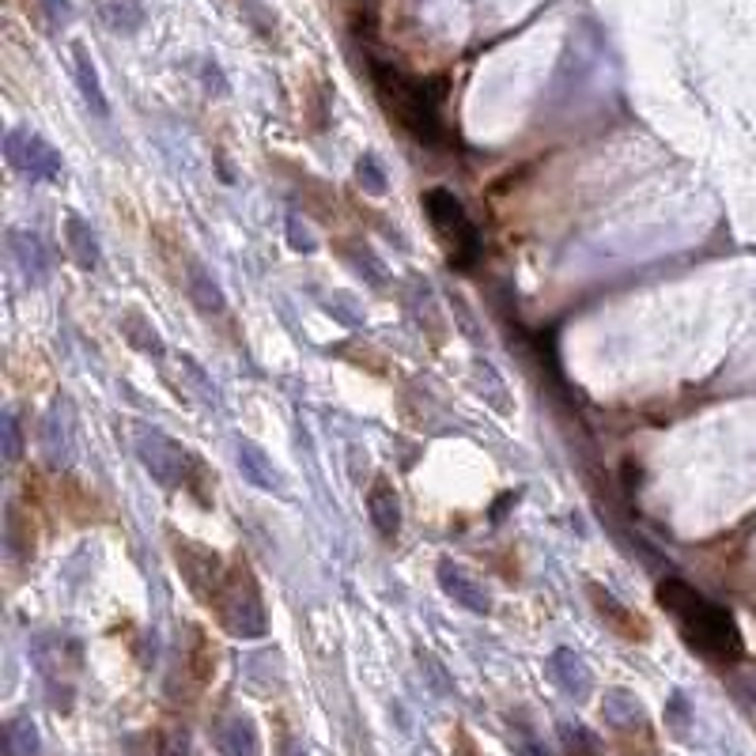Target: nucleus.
Instances as JSON below:
<instances>
[{
  "label": "nucleus",
  "instance_id": "nucleus-23",
  "mask_svg": "<svg viewBox=\"0 0 756 756\" xmlns=\"http://www.w3.org/2000/svg\"><path fill=\"white\" fill-rule=\"evenodd\" d=\"M8 756H39V731L31 718H12L4 731Z\"/></svg>",
  "mask_w": 756,
  "mask_h": 756
},
{
  "label": "nucleus",
  "instance_id": "nucleus-30",
  "mask_svg": "<svg viewBox=\"0 0 756 756\" xmlns=\"http://www.w3.org/2000/svg\"><path fill=\"white\" fill-rule=\"evenodd\" d=\"M288 235H291V246H296V251H302V254L315 251V238L307 235V227L299 231V220H296V216L288 220Z\"/></svg>",
  "mask_w": 756,
  "mask_h": 756
},
{
  "label": "nucleus",
  "instance_id": "nucleus-14",
  "mask_svg": "<svg viewBox=\"0 0 756 756\" xmlns=\"http://www.w3.org/2000/svg\"><path fill=\"white\" fill-rule=\"evenodd\" d=\"M238 469H243V477L251 480L254 488H262V492H277V496H284V480H280L277 469H273L269 454L257 447V443H251V439L238 443Z\"/></svg>",
  "mask_w": 756,
  "mask_h": 756
},
{
  "label": "nucleus",
  "instance_id": "nucleus-13",
  "mask_svg": "<svg viewBox=\"0 0 756 756\" xmlns=\"http://www.w3.org/2000/svg\"><path fill=\"white\" fill-rule=\"evenodd\" d=\"M368 514H371V526L379 530V537L394 541L397 530H402V503H397V488L390 477H375L371 480V492H368Z\"/></svg>",
  "mask_w": 756,
  "mask_h": 756
},
{
  "label": "nucleus",
  "instance_id": "nucleus-21",
  "mask_svg": "<svg viewBox=\"0 0 756 756\" xmlns=\"http://www.w3.org/2000/svg\"><path fill=\"white\" fill-rule=\"evenodd\" d=\"M8 545H12V553L23 560L34 553V514L15 503L8 507Z\"/></svg>",
  "mask_w": 756,
  "mask_h": 756
},
{
  "label": "nucleus",
  "instance_id": "nucleus-27",
  "mask_svg": "<svg viewBox=\"0 0 756 756\" xmlns=\"http://www.w3.org/2000/svg\"><path fill=\"white\" fill-rule=\"evenodd\" d=\"M355 182H360L368 193H375V198H379V193H386V185H390L386 182V171L379 167L375 156H363L360 163H355Z\"/></svg>",
  "mask_w": 756,
  "mask_h": 756
},
{
  "label": "nucleus",
  "instance_id": "nucleus-17",
  "mask_svg": "<svg viewBox=\"0 0 756 756\" xmlns=\"http://www.w3.org/2000/svg\"><path fill=\"white\" fill-rule=\"evenodd\" d=\"M65 246L79 269H95V265H99V238L92 235V227H87L76 212L65 216Z\"/></svg>",
  "mask_w": 756,
  "mask_h": 756
},
{
  "label": "nucleus",
  "instance_id": "nucleus-10",
  "mask_svg": "<svg viewBox=\"0 0 756 756\" xmlns=\"http://www.w3.org/2000/svg\"><path fill=\"white\" fill-rule=\"evenodd\" d=\"M439 586L443 594L461 605L466 613H473V617H488L492 613V594H488V586L477 579V575H469L461 564H450V560H443L439 564Z\"/></svg>",
  "mask_w": 756,
  "mask_h": 756
},
{
  "label": "nucleus",
  "instance_id": "nucleus-18",
  "mask_svg": "<svg viewBox=\"0 0 756 756\" xmlns=\"http://www.w3.org/2000/svg\"><path fill=\"white\" fill-rule=\"evenodd\" d=\"M73 61H76V84H79V92H84V99L87 106H92L95 114H103L106 118V92H103V79L99 73H95V61H92V53H87L84 46H73Z\"/></svg>",
  "mask_w": 756,
  "mask_h": 756
},
{
  "label": "nucleus",
  "instance_id": "nucleus-11",
  "mask_svg": "<svg viewBox=\"0 0 756 756\" xmlns=\"http://www.w3.org/2000/svg\"><path fill=\"white\" fill-rule=\"evenodd\" d=\"M53 507L65 514L68 522L76 526H87V522H103V503L95 500V492L87 485H79L76 477H57L53 480Z\"/></svg>",
  "mask_w": 756,
  "mask_h": 756
},
{
  "label": "nucleus",
  "instance_id": "nucleus-20",
  "mask_svg": "<svg viewBox=\"0 0 756 756\" xmlns=\"http://www.w3.org/2000/svg\"><path fill=\"white\" fill-rule=\"evenodd\" d=\"M103 20L121 34H132L140 23H145V4L140 0H99Z\"/></svg>",
  "mask_w": 756,
  "mask_h": 756
},
{
  "label": "nucleus",
  "instance_id": "nucleus-1",
  "mask_svg": "<svg viewBox=\"0 0 756 756\" xmlns=\"http://www.w3.org/2000/svg\"><path fill=\"white\" fill-rule=\"evenodd\" d=\"M654 598L670 613V620L678 625L681 636L704 658H715V662H737L742 658V631H737V620L731 617V609L707 601L704 594L692 590L681 579H662Z\"/></svg>",
  "mask_w": 756,
  "mask_h": 756
},
{
  "label": "nucleus",
  "instance_id": "nucleus-4",
  "mask_svg": "<svg viewBox=\"0 0 756 756\" xmlns=\"http://www.w3.org/2000/svg\"><path fill=\"white\" fill-rule=\"evenodd\" d=\"M424 212H428L435 238L443 243L447 262L454 265V269H473L477 257H480V235H477L473 220H469L466 204L454 198L450 190L435 185V190L424 193Z\"/></svg>",
  "mask_w": 756,
  "mask_h": 756
},
{
  "label": "nucleus",
  "instance_id": "nucleus-31",
  "mask_svg": "<svg viewBox=\"0 0 756 756\" xmlns=\"http://www.w3.org/2000/svg\"><path fill=\"white\" fill-rule=\"evenodd\" d=\"M4 428H8V461H15L20 458V428H15V416H8Z\"/></svg>",
  "mask_w": 756,
  "mask_h": 756
},
{
  "label": "nucleus",
  "instance_id": "nucleus-28",
  "mask_svg": "<svg viewBox=\"0 0 756 756\" xmlns=\"http://www.w3.org/2000/svg\"><path fill=\"white\" fill-rule=\"evenodd\" d=\"M670 726L678 737H684V731H689V707H684L681 696H673V704H670Z\"/></svg>",
  "mask_w": 756,
  "mask_h": 756
},
{
  "label": "nucleus",
  "instance_id": "nucleus-32",
  "mask_svg": "<svg viewBox=\"0 0 756 756\" xmlns=\"http://www.w3.org/2000/svg\"><path fill=\"white\" fill-rule=\"evenodd\" d=\"M46 12H50L53 23H61V20H68V15H73V8H68V0H46Z\"/></svg>",
  "mask_w": 756,
  "mask_h": 756
},
{
  "label": "nucleus",
  "instance_id": "nucleus-16",
  "mask_svg": "<svg viewBox=\"0 0 756 756\" xmlns=\"http://www.w3.org/2000/svg\"><path fill=\"white\" fill-rule=\"evenodd\" d=\"M185 288H190V299L198 302L201 315H224L227 310V299H224V291H220L216 277H212L201 262L185 265Z\"/></svg>",
  "mask_w": 756,
  "mask_h": 756
},
{
  "label": "nucleus",
  "instance_id": "nucleus-12",
  "mask_svg": "<svg viewBox=\"0 0 756 756\" xmlns=\"http://www.w3.org/2000/svg\"><path fill=\"white\" fill-rule=\"evenodd\" d=\"M182 670H185V678H190L193 689H209L212 678H216V647H212L209 631H204L201 625H185Z\"/></svg>",
  "mask_w": 756,
  "mask_h": 756
},
{
  "label": "nucleus",
  "instance_id": "nucleus-19",
  "mask_svg": "<svg viewBox=\"0 0 756 756\" xmlns=\"http://www.w3.org/2000/svg\"><path fill=\"white\" fill-rule=\"evenodd\" d=\"M220 745H224V756H262V742H257V731L251 718H231V723L220 731Z\"/></svg>",
  "mask_w": 756,
  "mask_h": 756
},
{
  "label": "nucleus",
  "instance_id": "nucleus-26",
  "mask_svg": "<svg viewBox=\"0 0 756 756\" xmlns=\"http://www.w3.org/2000/svg\"><path fill=\"white\" fill-rule=\"evenodd\" d=\"M121 329H126V337H132V344H137V349L156 352V355L163 352V344H159V333L140 315H129L126 322H121Z\"/></svg>",
  "mask_w": 756,
  "mask_h": 756
},
{
  "label": "nucleus",
  "instance_id": "nucleus-5",
  "mask_svg": "<svg viewBox=\"0 0 756 756\" xmlns=\"http://www.w3.org/2000/svg\"><path fill=\"white\" fill-rule=\"evenodd\" d=\"M601 718L613 731V745L620 756H654L658 753V737L647 723V711L631 692L613 689L601 700Z\"/></svg>",
  "mask_w": 756,
  "mask_h": 756
},
{
  "label": "nucleus",
  "instance_id": "nucleus-15",
  "mask_svg": "<svg viewBox=\"0 0 756 756\" xmlns=\"http://www.w3.org/2000/svg\"><path fill=\"white\" fill-rule=\"evenodd\" d=\"M549 670H553V681L560 684V689L567 692V696L575 700H586L594 689V678L590 670H586V662L575 651H556L553 662H549Z\"/></svg>",
  "mask_w": 756,
  "mask_h": 756
},
{
  "label": "nucleus",
  "instance_id": "nucleus-8",
  "mask_svg": "<svg viewBox=\"0 0 756 756\" xmlns=\"http://www.w3.org/2000/svg\"><path fill=\"white\" fill-rule=\"evenodd\" d=\"M137 454L145 461V469L159 480L163 488H182L185 480V466H190V450H182L174 439L151 432L137 443Z\"/></svg>",
  "mask_w": 756,
  "mask_h": 756
},
{
  "label": "nucleus",
  "instance_id": "nucleus-2",
  "mask_svg": "<svg viewBox=\"0 0 756 756\" xmlns=\"http://www.w3.org/2000/svg\"><path fill=\"white\" fill-rule=\"evenodd\" d=\"M371 76H375V92L379 103L386 110L390 121H397L408 137L420 140V145H439L443 140V118H439V99L443 95L435 92V84L420 76H408L397 65H382L375 61L371 65Z\"/></svg>",
  "mask_w": 756,
  "mask_h": 756
},
{
  "label": "nucleus",
  "instance_id": "nucleus-29",
  "mask_svg": "<svg viewBox=\"0 0 756 756\" xmlns=\"http://www.w3.org/2000/svg\"><path fill=\"white\" fill-rule=\"evenodd\" d=\"M159 756H190V742H185V734H167L163 745H159Z\"/></svg>",
  "mask_w": 756,
  "mask_h": 756
},
{
  "label": "nucleus",
  "instance_id": "nucleus-7",
  "mask_svg": "<svg viewBox=\"0 0 756 756\" xmlns=\"http://www.w3.org/2000/svg\"><path fill=\"white\" fill-rule=\"evenodd\" d=\"M586 598H590L594 613H598V620L605 628L613 631V636H620L625 643H647L651 639V620L643 617V613L628 609L625 601L617 598V594L601 590L598 583H586Z\"/></svg>",
  "mask_w": 756,
  "mask_h": 756
},
{
  "label": "nucleus",
  "instance_id": "nucleus-6",
  "mask_svg": "<svg viewBox=\"0 0 756 756\" xmlns=\"http://www.w3.org/2000/svg\"><path fill=\"white\" fill-rule=\"evenodd\" d=\"M171 549H174V564H178V572H182L185 586H190V594L201 605H209L216 598L220 583H224L227 564L216 556V549L201 545V541H193V537H182V533H171Z\"/></svg>",
  "mask_w": 756,
  "mask_h": 756
},
{
  "label": "nucleus",
  "instance_id": "nucleus-3",
  "mask_svg": "<svg viewBox=\"0 0 756 756\" xmlns=\"http://www.w3.org/2000/svg\"><path fill=\"white\" fill-rule=\"evenodd\" d=\"M212 617L220 620V628H227L231 636L257 639L269 628L265 617V601H262V586H257L254 567L246 564V556H231L227 560V575L220 583L216 598L209 601Z\"/></svg>",
  "mask_w": 756,
  "mask_h": 756
},
{
  "label": "nucleus",
  "instance_id": "nucleus-25",
  "mask_svg": "<svg viewBox=\"0 0 756 756\" xmlns=\"http://www.w3.org/2000/svg\"><path fill=\"white\" fill-rule=\"evenodd\" d=\"M15 257H20V265H23V273L31 280H42L46 277V254H42V243L34 235H15Z\"/></svg>",
  "mask_w": 756,
  "mask_h": 756
},
{
  "label": "nucleus",
  "instance_id": "nucleus-9",
  "mask_svg": "<svg viewBox=\"0 0 756 756\" xmlns=\"http://www.w3.org/2000/svg\"><path fill=\"white\" fill-rule=\"evenodd\" d=\"M4 151H8V159H12V167H20V171H26L31 178H46V182L61 178V156L42 137H34L31 129L8 132Z\"/></svg>",
  "mask_w": 756,
  "mask_h": 756
},
{
  "label": "nucleus",
  "instance_id": "nucleus-22",
  "mask_svg": "<svg viewBox=\"0 0 756 756\" xmlns=\"http://www.w3.org/2000/svg\"><path fill=\"white\" fill-rule=\"evenodd\" d=\"M182 488H185V492H190L201 507H212V488H216V477L209 473V466H204L198 454H190V466H185Z\"/></svg>",
  "mask_w": 756,
  "mask_h": 756
},
{
  "label": "nucleus",
  "instance_id": "nucleus-24",
  "mask_svg": "<svg viewBox=\"0 0 756 756\" xmlns=\"http://www.w3.org/2000/svg\"><path fill=\"white\" fill-rule=\"evenodd\" d=\"M560 742H564L567 756H601V742L579 723H564L560 726Z\"/></svg>",
  "mask_w": 756,
  "mask_h": 756
}]
</instances>
